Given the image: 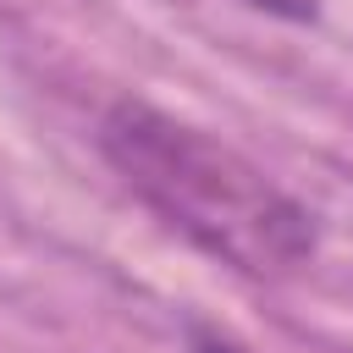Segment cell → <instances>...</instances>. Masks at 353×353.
Segmentation results:
<instances>
[{
	"label": "cell",
	"mask_w": 353,
	"mask_h": 353,
	"mask_svg": "<svg viewBox=\"0 0 353 353\" xmlns=\"http://www.w3.org/2000/svg\"><path fill=\"white\" fill-rule=\"evenodd\" d=\"M248 11H259V17H276V22H320V11H325V0H243Z\"/></svg>",
	"instance_id": "obj_2"
},
{
	"label": "cell",
	"mask_w": 353,
	"mask_h": 353,
	"mask_svg": "<svg viewBox=\"0 0 353 353\" xmlns=\"http://www.w3.org/2000/svg\"><path fill=\"white\" fill-rule=\"evenodd\" d=\"M188 353H254V347H243L232 331H221L210 320H188Z\"/></svg>",
	"instance_id": "obj_3"
},
{
	"label": "cell",
	"mask_w": 353,
	"mask_h": 353,
	"mask_svg": "<svg viewBox=\"0 0 353 353\" xmlns=\"http://www.w3.org/2000/svg\"><path fill=\"white\" fill-rule=\"evenodd\" d=\"M94 138L127 193L204 259L248 281H276L320 254V215L210 127L127 94L105 105Z\"/></svg>",
	"instance_id": "obj_1"
}]
</instances>
